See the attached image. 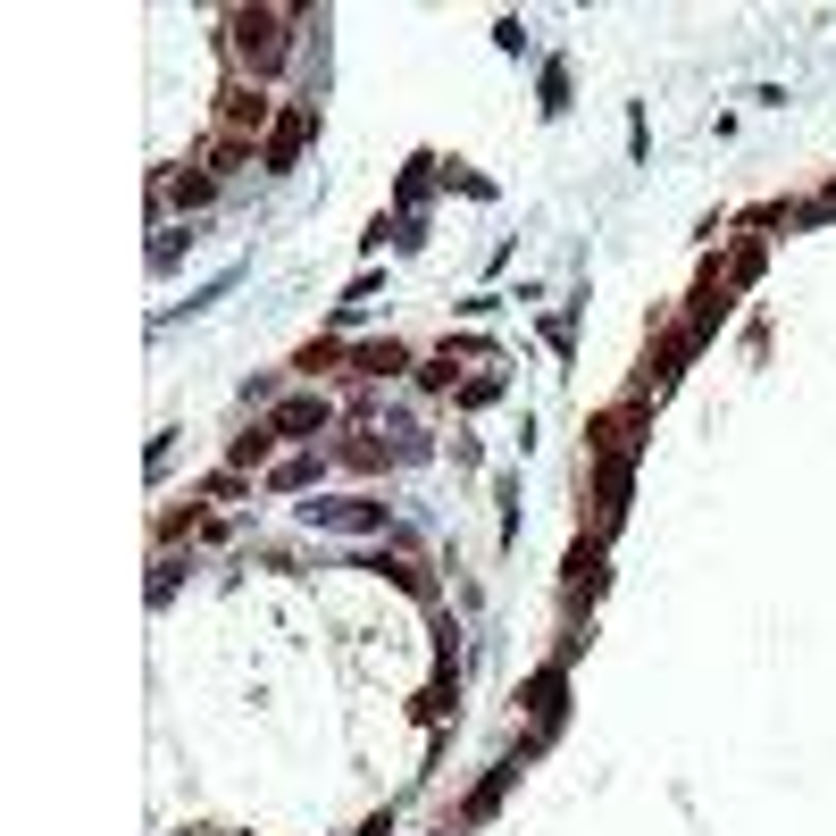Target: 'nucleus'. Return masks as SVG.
<instances>
[{"instance_id":"obj_1","label":"nucleus","mask_w":836,"mask_h":836,"mask_svg":"<svg viewBox=\"0 0 836 836\" xmlns=\"http://www.w3.org/2000/svg\"><path fill=\"white\" fill-rule=\"evenodd\" d=\"M243 51H260V59H276V17H243Z\"/></svg>"}]
</instances>
